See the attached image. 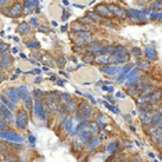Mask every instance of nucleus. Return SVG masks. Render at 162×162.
Returning a JSON list of instances; mask_svg holds the SVG:
<instances>
[{"instance_id":"4c0bfd02","label":"nucleus","mask_w":162,"mask_h":162,"mask_svg":"<svg viewBox=\"0 0 162 162\" xmlns=\"http://www.w3.org/2000/svg\"><path fill=\"white\" fill-rule=\"evenodd\" d=\"M9 129V125L6 123V121H0V130L1 132H6Z\"/></svg>"},{"instance_id":"ea45409f","label":"nucleus","mask_w":162,"mask_h":162,"mask_svg":"<svg viewBox=\"0 0 162 162\" xmlns=\"http://www.w3.org/2000/svg\"><path fill=\"white\" fill-rule=\"evenodd\" d=\"M10 0H0V9L3 10V7H6V6H9Z\"/></svg>"},{"instance_id":"cd10ccee","label":"nucleus","mask_w":162,"mask_h":162,"mask_svg":"<svg viewBox=\"0 0 162 162\" xmlns=\"http://www.w3.org/2000/svg\"><path fill=\"white\" fill-rule=\"evenodd\" d=\"M36 4H37V0H25V1H24V7L27 10H29V9L32 10Z\"/></svg>"},{"instance_id":"49530a36","label":"nucleus","mask_w":162,"mask_h":162,"mask_svg":"<svg viewBox=\"0 0 162 162\" xmlns=\"http://www.w3.org/2000/svg\"><path fill=\"white\" fill-rule=\"evenodd\" d=\"M123 118H125V121H127V122H132V117H129L127 114H126V115H123Z\"/></svg>"},{"instance_id":"6ab92c4d","label":"nucleus","mask_w":162,"mask_h":162,"mask_svg":"<svg viewBox=\"0 0 162 162\" xmlns=\"http://www.w3.org/2000/svg\"><path fill=\"white\" fill-rule=\"evenodd\" d=\"M89 127H90V122H89V121H82L81 125L78 126L76 133H78V135H81V133H83V132L89 130Z\"/></svg>"},{"instance_id":"e433bc0d","label":"nucleus","mask_w":162,"mask_h":162,"mask_svg":"<svg viewBox=\"0 0 162 162\" xmlns=\"http://www.w3.org/2000/svg\"><path fill=\"white\" fill-rule=\"evenodd\" d=\"M27 46L28 47H31V49H37V47H39V43L36 40H32V42H28Z\"/></svg>"},{"instance_id":"20e7f679","label":"nucleus","mask_w":162,"mask_h":162,"mask_svg":"<svg viewBox=\"0 0 162 162\" xmlns=\"http://www.w3.org/2000/svg\"><path fill=\"white\" fill-rule=\"evenodd\" d=\"M126 17H129L130 19L137 21V22H140V21L145 22V21H147V18L143 15V13H141V11H137V10H129V11H126Z\"/></svg>"},{"instance_id":"9b49d317","label":"nucleus","mask_w":162,"mask_h":162,"mask_svg":"<svg viewBox=\"0 0 162 162\" xmlns=\"http://www.w3.org/2000/svg\"><path fill=\"white\" fill-rule=\"evenodd\" d=\"M109 10L112 15H117L119 19H125L126 18V10L121 9V7H117V6H109Z\"/></svg>"},{"instance_id":"7c9ffc66","label":"nucleus","mask_w":162,"mask_h":162,"mask_svg":"<svg viewBox=\"0 0 162 162\" xmlns=\"http://www.w3.org/2000/svg\"><path fill=\"white\" fill-rule=\"evenodd\" d=\"M145 53H147V55H148V61H150V60H155V58H157V53H155V50L151 49V47H148V49L145 50Z\"/></svg>"},{"instance_id":"f3484780","label":"nucleus","mask_w":162,"mask_h":162,"mask_svg":"<svg viewBox=\"0 0 162 162\" xmlns=\"http://www.w3.org/2000/svg\"><path fill=\"white\" fill-rule=\"evenodd\" d=\"M94 63L105 65V64L109 63V55H108V54H99L97 57H94Z\"/></svg>"},{"instance_id":"a878e982","label":"nucleus","mask_w":162,"mask_h":162,"mask_svg":"<svg viewBox=\"0 0 162 162\" xmlns=\"http://www.w3.org/2000/svg\"><path fill=\"white\" fill-rule=\"evenodd\" d=\"M140 119H141V122H143L144 125H150V122H151V114L141 112L140 114Z\"/></svg>"},{"instance_id":"39448f33","label":"nucleus","mask_w":162,"mask_h":162,"mask_svg":"<svg viewBox=\"0 0 162 162\" xmlns=\"http://www.w3.org/2000/svg\"><path fill=\"white\" fill-rule=\"evenodd\" d=\"M35 112H36V115H37V118H39V119H42L43 122H46V119H47V114H46L45 105H43L40 101H36V104H35Z\"/></svg>"},{"instance_id":"8fccbe9b","label":"nucleus","mask_w":162,"mask_h":162,"mask_svg":"<svg viewBox=\"0 0 162 162\" xmlns=\"http://www.w3.org/2000/svg\"><path fill=\"white\" fill-rule=\"evenodd\" d=\"M13 162H22V161H13Z\"/></svg>"},{"instance_id":"72a5a7b5","label":"nucleus","mask_w":162,"mask_h":162,"mask_svg":"<svg viewBox=\"0 0 162 162\" xmlns=\"http://www.w3.org/2000/svg\"><path fill=\"white\" fill-rule=\"evenodd\" d=\"M7 50H9V45L0 42V55H3L4 53H7Z\"/></svg>"},{"instance_id":"2eb2a0df","label":"nucleus","mask_w":162,"mask_h":162,"mask_svg":"<svg viewBox=\"0 0 162 162\" xmlns=\"http://www.w3.org/2000/svg\"><path fill=\"white\" fill-rule=\"evenodd\" d=\"M100 145V137H93V139H90L87 141V151L91 153V151H94L96 147H99Z\"/></svg>"},{"instance_id":"c85d7f7f","label":"nucleus","mask_w":162,"mask_h":162,"mask_svg":"<svg viewBox=\"0 0 162 162\" xmlns=\"http://www.w3.org/2000/svg\"><path fill=\"white\" fill-rule=\"evenodd\" d=\"M87 18L91 19V21H96V22H99L100 19H101V17H100L96 11H90V13H87Z\"/></svg>"},{"instance_id":"a211bd4d","label":"nucleus","mask_w":162,"mask_h":162,"mask_svg":"<svg viewBox=\"0 0 162 162\" xmlns=\"http://www.w3.org/2000/svg\"><path fill=\"white\" fill-rule=\"evenodd\" d=\"M18 93H19V97H21L24 101H27V100L31 97V94H29V90H28V87H25V86H21V87L18 89Z\"/></svg>"},{"instance_id":"37998d69","label":"nucleus","mask_w":162,"mask_h":162,"mask_svg":"<svg viewBox=\"0 0 162 162\" xmlns=\"http://www.w3.org/2000/svg\"><path fill=\"white\" fill-rule=\"evenodd\" d=\"M127 162H140V158L139 157H133L130 159H127Z\"/></svg>"},{"instance_id":"aec40b11","label":"nucleus","mask_w":162,"mask_h":162,"mask_svg":"<svg viewBox=\"0 0 162 162\" xmlns=\"http://www.w3.org/2000/svg\"><path fill=\"white\" fill-rule=\"evenodd\" d=\"M150 125H162L161 123V112H153L151 114V122Z\"/></svg>"},{"instance_id":"473e14b6","label":"nucleus","mask_w":162,"mask_h":162,"mask_svg":"<svg viewBox=\"0 0 162 162\" xmlns=\"http://www.w3.org/2000/svg\"><path fill=\"white\" fill-rule=\"evenodd\" d=\"M35 97H36V100H37V101H40V100L45 99V93H43L42 90L36 89V90H35Z\"/></svg>"},{"instance_id":"3c124183","label":"nucleus","mask_w":162,"mask_h":162,"mask_svg":"<svg viewBox=\"0 0 162 162\" xmlns=\"http://www.w3.org/2000/svg\"><path fill=\"white\" fill-rule=\"evenodd\" d=\"M0 162H1V158H0Z\"/></svg>"},{"instance_id":"c756f323","label":"nucleus","mask_w":162,"mask_h":162,"mask_svg":"<svg viewBox=\"0 0 162 162\" xmlns=\"http://www.w3.org/2000/svg\"><path fill=\"white\" fill-rule=\"evenodd\" d=\"M82 60H83V63L90 64V63H93V61H94V55H93V54H90V53H86V54H83Z\"/></svg>"},{"instance_id":"ddd939ff","label":"nucleus","mask_w":162,"mask_h":162,"mask_svg":"<svg viewBox=\"0 0 162 162\" xmlns=\"http://www.w3.org/2000/svg\"><path fill=\"white\" fill-rule=\"evenodd\" d=\"M150 137H151V141H153V143H155L158 147H161V139H162L161 129H157L155 132H153V133L150 135Z\"/></svg>"},{"instance_id":"f257e3e1","label":"nucleus","mask_w":162,"mask_h":162,"mask_svg":"<svg viewBox=\"0 0 162 162\" xmlns=\"http://www.w3.org/2000/svg\"><path fill=\"white\" fill-rule=\"evenodd\" d=\"M71 37L73 39V42L76 43V46H86V45H90L93 42V37H91V33L89 31H79V32H75L72 33Z\"/></svg>"},{"instance_id":"58836bf2","label":"nucleus","mask_w":162,"mask_h":162,"mask_svg":"<svg viewBox=\"0 0 162 162\" xmlns=\"http://www.w3.org/2000/svg\"><path fill=\"white\" fill-rule=\"evenodd\" d=\"M151 19H161V13H153L151 14Z\"/></svg>"},{"instance_id":"6e6552de","label":"nucleus","mask_w":162,"mask_h":162,"mask_svg":"<svg viewBox=\"0 0 162 162\" xmlns=\"http://www.w3.org/2000/svg\"><path fill=\"white\" fill-rule=\"evenodd\" d=\"M96 13L99 14L100 17H104V18H111L112 17V13L108 6H104V4H100L96 7Z\"/></svg>"},{"instance_id":"b1692460","label":"nucleus","mask_w":162,"mask_h":162,"mask_svg":"<svg viewBox=\"0 0 162 162\" xmlns=\"http://www.w3.org/2000/svg\"><path fill=\"white\" fill-rule=\"evenodd\" d=\"M157 90V87L151 83V85H148V86H145L143 89V91H141V96H150V94H153L154 91Z\"/></svg>"},{"instance_id":"9d476101","label":"nucleus","mask_w":162,"mask_h":162,"mask_svg":"<svg viewBox=\"0 0 162 162\" xmlns=\"http://www.w3.org/2000/svg\"><path fill=\"white\" fill-rule=\"evenodd\" d=\"M13 61H14L13 57H11L9 53H4L1 55V58H0V67L3 68V69H7L9 67H11Z\"/></svg>"},{"instance_id":"4468645a","label":"nucleus","mask_w":162,"mask_h":162,"mask_svg":"<svg viewBox=\"0 0 162 162\" xmlns=\"http://www.w3.org/2000/svg\"><path fill=\"white\" fill-rule=\"evenodd\" d=\"M101 71L104 73H108V75H115L118 71H119V67L117 65H103L101 67Z\"/></svg>"},{"instance_id":"c9c22d12","label":"nucleus","mask_w":162,"mask_h":162,"mask_svg":"<svg viewBox=\"0 0 162 162\" xmlns=\"http://www.w3.org/2000/svg\"><path fill=\"white\" fill-rule=\"evenodd\" d=\"M73 29H75V32H79V31H86V27L85 25H81V24H73Z\"/></svg>"},{"instance_id":"393cba45","label":"nucleus","mask_w":162,"mask_h":162,"mask_svg":"<svg viewBox=\"0 0 162 162\" xmlns=\"http://www.w3.org/2000/svg\"><path fill=\"white\" fill-rule=\"evenodd\" d=\"M18 33H21V35H27V33H29L31 32V27L28 25V24H21L19 27H18Z\"/></svg>"},{"instance_id":"f704fd0d","label":"nucleus","mask_w":162,"mask_h":162,"mask_svg":"<svg viewBox=\"0 0 162 162\" xmlns=\"http://www.w3.org/2000/svg\"><path fill=\"white\" fill-rule=\"evenodd\" d=\"M151 9H153V10H158V11H159V10H161V0H155L153 4H151Z\"/></svg>"},{"instance_id":"de8ad7c7","label":"nucleus","mask_w":162,"mask_h":162,"mask_svg":"<svg viewBox=\"0 0 162 162\" xmlns=\"http://www.w3.org/2000/svg\"><path fill=\"white\" fill-rule=\"evenodd\" d=\"M3 154H6V150H3V148H0V155H3Z\"/></svg>"},{"instance_id":"f03ea898","label":"nucleus","mask_w":162,"mask_h":162,"mask_svg":"<svg viewBox=\"0 0 162 162\" xmlns=\"http://www.w3.org/2000/svg\"><path fill=\"white\" fill-rule=\"evenodd\" d=\"M91 112H93V109H91V107H90L87 103L81 104V105H79V109L76 111V119H79V121H86V119L90 118Z\"/></svg>"},{"instance_id":"79ce46f5","label":"nucleus","mask_w":162,"mask_h":162,"mask_svg":"<svg viewBox=\"0 0 162 162\" xmlns=\"http://www.w3.org/2000/svg\"><path fill=\"white\" fill-rule=\"evenodd\" d=\"M25 103H27V108H28V109H32V107H33V105H32V99H31V97H29V99H28Z\"/></svg>"},{"instance_id":"412c9836","label":"nucleus","mask_w":162,"mask_h":162,"mask_svg":"<svg viewBox=\"0 0 162 162\" xmlns=\"http://www.w3.org/2000/svg\"><path fill=\"white\" fill-rule=\"evenodd\" d=\"M0 100H1V101L4 103V105H6V107H7V108H10V109H15V104H14L13 101H11V100H10V99H9V97H7V96H6V94H1Z\"/></svg>"},{"instance_id":"5701e85b","label":"nucleus","mask_w":162,"mask_h":162,"mask_svg":"<svg viewBox=\"0 0 162 162\" xmlns=\"http://www.w3.org/2000/svg\"><path fill=\"white\" fill-rule=\"evenodd\" d=\"M121 147V144H119V141H112V143H109L107 145V151L109 154H115L117 153V150Z\"/></svg>"},{"instance_id":"dca6fc26","label":"nucleus","mask_w":162,"mask_h":162,"mask_svg":"<svg viewBox=\"0 0 162 162\" xmlns=\"http://www.w3.org/2000/svg\"><path fill=\"white\" fill-rule=\"evenodd\" d=\"M0 112L3 114V115H4V118H7L9 121H13V119H14V118H13V114H11V111H10L9 108L6 107L4 104L1 103V101H0Z\"/></svg>"},{"instance_id":"7ed1b4c3","label":"nucleus","mask_w":162,"mask_h":162,"mask_svg":"<svg viewBox=\"0 0 162 162\" xmlns=\"http://www.w3.org/2000/svg\"><path fill=\"white\" fill-rule=\"evenodd\" d=\"M15 123H17V127L19 130H25L28 125V114L25 111H19L17 115V119H15Z\"/></svg>"},{"instance_id":"a19ab883","label":"nucleus","mask_w":162,"mask_h":162,"mask_svg":"<svg viewBox=\"0 0 162 162\" xmlns=\"http://www.w3.org/2000/svg\"><path fill=\"white\" fill-rule=\"evenodd\" d=\"M132 54H135V55H141V50L137 49V47H135V49L132 50Z\"/></svg>"},{"instance_id":"0eeeda50","label":"nucleus","mask_w":162,"mask_h":162,"mask_svg":"<svg viewBox=\"0 0 162 162\" xmlns=\"http://www.w3.org/2000/svg\"><path fill=\"white\" fill-rule=\"evenodd\" d=\"M0 137H1V139H6V140H10L11 143H13V141H19V143L22 141V137L19 135H17V133H13V132H9V133H7V132L0 130Z\"/></svg>"},{"instance_id":"423d86ee","label":"nucleus","mask_w":162,"mask_h":162,"mask_svg":"<svg viewBox=\"0 0 162 162\" xmlns=\"http://www.w3.org/2000/svg\"><path fill=\"white\" fill-rule=\"evenodd\" d=\"M104 47V43L103 42H91V45L89 46V49H87V53L93 54V55H99V54H101V50H103Z\"/></svg>"},{"instance_id":"2f4dec72","label":"nucleus","mask_w":162,"mask_h":162,"mask_svg":"<svg viewBox=\"0 0 162 162\" xmlns=\"http://www.w3.org/2000/svg\"><path fill=\"white\" fill-rule=\"evenodd\" d=\"M65 63H67V58H65L64 55H60L58 60H57V65H58L60 68H64L65 67Z\"/></svg>"},{"instance_id":"f8f14e48","label":"nucleus","mask_w":162,"mask_h":162,"mask_svg":"<svg viewBox=\"0 0 162 162\" xmlns=\"http://www.w3.org/2000/svg\"><path fill=\"white\" fill-rule=\"evenodd\" d=\"M6 96L9 97L13 103H17V101H19V93H18V89H9L7 91H6Z\"/></svg>"},{"instance_id":"c03bdc74","label":"nucleus","mask_w":162,"mask_h":162,"mask_svg":"<svg viewBox=\"0 0 162 162\" xmlns=\"http://www.w3.org/2000/svg\"><path fill=\"white\" fill-rule=\"evenodd\" d=\"M79 22H83V24H90V19L89 18H81Z\"/></svg>"},{"instance_id":"bb28decb","label":"nucleus","mask_w":162,"mask_h":162,"mask_svg":"<svg viewBox=\"0 0 162 162\" xmlns=\"http://www.w3.org/2000/svg\"><path fill=\"white\" fill-rule=\"evenodd\" d=\"M65 109H67V112H75V109H76V103H73L72 100H68L67 105H65Z\"/></svg>"},{"instance_id":"1a4fd4ad","label":"nucleus","mask_w":162,"mask_h":162,"mask_svg":"<svg viewBox=\"0 0 162 162\" xmlns=\"http://www.w3.org/2000/svg\"><path fill=\"white\" fill-rule=\"evenodd\" d=\"M21 13H22V6L19 4V3H14V4L7 10V15H10V17H13V18L21 15Z\"/></svg>"},{"instance_id":"09e8293b","label":"nucleus","mask_w":162,"mask_h":162,"mask_svg":"<svg viewBox=\"0 0 162 162\" xmlns=\"http://www.w3.org/2000/svg\"><path fill=\"white\" fill-rule=\"evenodd\" d=\"M0 121H4V115H3L1 112H0Z\"/></svg>"},{"instance_id":"a18cd8bd","label":"nucleus","mask_w":162,"mask_h":162,"mask_svg":"<svg viewBox=\"0 0 162 162\" xmlns=\"http://www.w3.org/2000/svg\"><path fill=\"white\" fill-rule=\"evenodd\" d=\"M104 25H105V27H109V28L114 27V24L111 22V21H107V22H104Z\"/></svg>"},{"instance_id":"4be33fe9","label":"nucleus","mask_w":162,"mask_h":162,"mask_svg":"<svg viewBox=\"0 0 162 162\" xmlns=\"http://www.w3.org/2000/svg\"><path fill=\"white\" fill-rule=\"evenodd\" d=\"M137 65H139V68L141 71H148L151 68V61H148V60H140L137 63Z\"/></svg>"}]
</instances>
